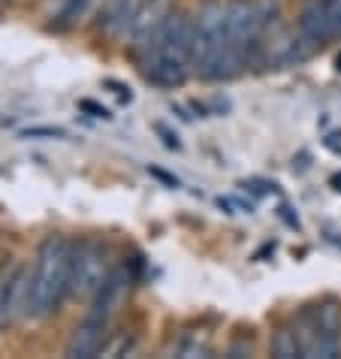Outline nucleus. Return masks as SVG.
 I'll list each match as a JSON object with an SVG mask.
<instances>
[{
	"instance_id": "f257e3e1",
	"label": "nucleus",
	"mask_w": 341,
	"mask_h": 359,
	"mask_svg": "<svg viewBox=\"0 0 341 359\" xmlns=\"http://www.w3.org/2000/svg\"><path fill=\"white\" fill-rule=\"evenodd\" d=\"M142 73L157 88H175L194 73V18L187 13H173L145 43Z\"/></svg>"
},
{
	"instance_id": "f03ea898",
	"label": "nucleus",
	"mask_w": 341,
	"mask_h": 359,
	"mask_svg": "<svg viewBox=\"0 0 341 359\" xmlns=\"http://www.w3.org/2000/svg\"><path fill=\"white\" fill-rule=\"evenodd\" d=\"M69 263H73V245L64 236H48L39 245L31 269V299H27L31 317L43 320L61 308L64 296H69Z\"/></svg>"
},
{
	"instance_id": "7ed1b4c3",
	"label": "nucleus",
	"mask_w": 341,
	"mask_h": 359,
	"mask_svg": "<svg viewBox=\"0 0 341 359\" xmlns=\"http://www.w3.org/2000/svg\"><path fill=\"white\" fill-rule=\"evenodd\" d=\"M278 15L275 0H229L227 4V61L229 76L242 73L250 55L260 52L263 36Z\"/></svg>"
},
{
	"instance_id": "20e7f679",
	"label": "nucleus",
	"mask_w": 341,
	"mask_h": 359,
	"mask_svg": "<svg viewBox=\"0 0 341 359\" xmlns=\"http://www.w3.org/2000/svg\"><path fill=\"white\" fill-rule=\"evenodd\" d=\"M194 73L199 79H229L227 6L206 4L194 18Z\"/></svg>"
},
{
	"instance_id": "39448f33",
	"label": "nucleus",
	"mask_w": 341,
	"mask_h": 359,
	"mask_svg": "<svg viewBox=\"0 0 341 359\" xmlns=\"http://www.w3.org/2000/svg\"><path fill=\"white\" fill-rule=\"evenodd\" d=\"M296 341L308 359H335L341 353V305L335 299H323L299 314Z\"/></svg>"
},
{
	"instance_id": "423d86ee",
	"label": "nucleus",
	"mask_w": 341,
	"mask_h": 359,
	"mask_svg": "<svg viewBox=\"0 0 341 359\" xmlns=\"http://www.w3.org/2000/svg\"><path fill=\"white\" fill-rule=\"evenodd\" d=\"M112 263L109 251L100 242H82L73 248V263H69V296L79 302H94V296L103 290L112 278Z\"/></svg>"
},
{
	"instance_id": "0eeeda50",
	"label": "nucleus",
	"mask_w": 341,
	"mask_h": 359,
	"mask_svg": "<svg viewBox=\"0 0 341 359\" xmlns=\"http://www.w3.org/2000/svg\"><path fill=\"white\" fill-rule=\"evenodd\" d=\"M299 34L308 46H323L341 36V0H305L299 13Z\"/></svg>"
},
{
	"instance_id": "6e6552de",
	"label": "nucleus",
	"mask_w": 341,
	"mask_h": 359,
	"mask_svg": "<svg viewBox=\"0 0 341 359\" xmlns=\"http://www.w3.org/2000/svg\"><path fill=\"white\" fill-rule=\"evenodd\" d=\"M27 299H31V269L15 266L0 281V329L13 326L18 317L27 314Z\"/></svg>"
},
{
	"instance_id": "1a4fd4ad",
	"label": "nucleus",
	"mask_w": 341,
	"mask_h": 359,
	"mask_svg": "<svg viewBox=\"0 0 341 359\" xmlns=\"http://www.w3.org/2000/svg\"><path fill=\"white\" fill-rule=\"evenodd\" d=\"M173 13H175L173 0H139L136 13L130 18V36H133V46L139 52H142L148 39L166 25V18Z\"/></svg>"
},
{
	"instance_id": "9d476101",
	"label": "nucleus",
	"mask_w": 341,
	"mask_h": 359,
	"mask_svg": "<svg viewBox=\"0 0 341 359\" xmlns=\"http://www.w3.org/2000/svg\"><path fill=\"white\" fill-rule=\"evenodd\" d=\"M106 329H109L106 317L88 311V317L73 329V335H69L67 356L69 359H91V356H97L106 347Z\"/></svg>"
},
{
	"instance_id": "9b49d317",
	"label": "nucleus",
	"mask_w": 341,
	"mask_h": 359,
	"mask_svg": "<svg viewBox=\"0 0 341 359\" xmlns=\"http://www.w3.org/2000/svg\"><path fill=\"white\" fill-rule=\"evenodd\" d=\"M272 353L281 359H293V356H302L299 353V341H296V332L290 329H278L275 338H272Z\"/></svg>"
},
{
	"instance_id": "f8f14e48",
	"label": "nucleus",
	"mask_w": 341,
	"mask_h": 359,
	"mask_svg": "<svg viewBox=\"0 0 341 359\" xmlns=\"http://www.w3.org/2000/svg\"><path fill=\"white\" fill-rule=\"evenodd\" d=\"M85 6H88V0H67V6H64V18H73V15H79Z\"/></svg>"
},
{
	"instance_id": "ddd939ff",
	"label": "nucleus",
	"mask_w": 341,
	"mask_h": 359,
	"mask_svg": "<svg viewBox=\"0 0 341 359\" xmlns=\"http://www.w3.org/2000/svg\"><path fill=\"white\" fill-rule=\"evenodd\" d=\"M79 106H82L85 112H94V118H112V115H109V109H100L97 103H91V100H82Z\"/></svg>"
}]
</instances>
